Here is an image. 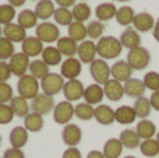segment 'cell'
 Instances as JSON below:
<instances>
[{
    "instance_id": "obj_11",
    "label": "cell",
    "mask_w": 159,
    "mask_h": 158,
    "mask_svg": "<svg viewBox=\"0 0 159 158\" xmlns=\"http://www.w3.org/2000/svg\"><path fill=\"white\" fill-rule=\"evenodd\" d=\"M84 86L82 83L77 78L74 80H67L63 87V95L66 101L73 102V101H78L84 97Z\"/></svg>"
},
{
    "instance_id": "obj_4",
    "label": "cell",
    "mask_w": 159,
    "mask_h": 158,
    "mask_svg": "<svg viewBox=\"0 0 159 158\" xmlns=\"http://www.w3.org/2000/svg\"><path fill=\"white\" fill-rule=\"evenodd\" d=\"M63 87L64 78L61 77V74H57V73H49L46 77H43L41 80V88L43 91V94H48L50 97L63 91Z\"/></svg>"
},
{
    "instance_id": "obj_37",
    "label": "cell",
    "mask_w": 159,
    "mask_h": 158,
    "mask_svg": "<svg viewBox=\"0 0 159 158\" xmlns=\"http://www.w3.org/2000/svg\"><path fill=\"white\" fill-rule=\"evenodd\" d=\"M42 60L48 66H57L61 63V53L55 46H46L42 50Z\"/></svg>"
},
{
    "instance_id": "obj_29",
    "label": "cell",
    "mask_w": 159,
    "mask_h": 158,
    "mask_svg": "<svg viewBox=\"0 0 159 158\" xmlns=\"http://www.w3.org/2000/svg\"><path fill=\"white\" fill-rule=\"evenodd\" d=\"M55 3L52 0H39L35 6V14L38 18L41 20H48L50 17H53V13H55Z\"/></svg>"
},
{
    "instance_id": "obj_54",
    "label": "cell",
    "mask_w": 159,
    "mask_h": 158,
    "mask_svg": "<svg viewBox=\"0 0 159 158\" xmlns=\"http://www.w3.org/2000/svg\"><path fill=\"white\" fill-rule=\"evenodd\" d=\"M87 158H105V156H103V153H102V151L92 150V151H89V153H88Z\"/></svg>"
},
{
    "instance_id": "obj_32",
    "label": "cell",
    "mask_w": 159,
    "mask_h": 158,
    "mask_svg": "<svg viewBox=\"0 0 159 158\" xmlns=\"http://www.w3.org/2000/svg\"><path fill=\"white\" fill-rule=\"evenodd\" d=\"M30 74L32 77H35L36 80H42L43 77H46L49 74V66L45 63L42 59H36V60H32L30 63V69H28Z\"/></svg>"
},
{
    "instance_id": "obj_13",
    "label": "cell",
    "mask_w": 159,
    "mask_h": 158,
    "mask_svg": "<svg viewBox=\"0 0 159 158\" xmlns=\"http://www.w3.org/2000/svg\"><path fill=\"white\" fill-rule=\"evenodd\" d=\"M131 74H133V69L126 60H119L110 67L112 78L120 81V83H126L127 80H130Z\"/></svg>"
},
{
    "instance_id": "obj_30",
    "label": "cell",
    "mask_w": 159,
    "mask_h": 158,
    "mask_svg": "<svg viewBox=\"0 0 159 158\" xmlns=\"http://www.w3.org/2000/svg\"><path fill=\"white\" fill-rule=\"evenodd\" d=\"M123 144L119 139H109L103 146V156L105 158H119L123 153Z\"/></svg>"
},
{
    "instance_id": "obj_1",
    "label": "cell",
    "mask_w": 159,
    "mask_h": 158,
    "mask_svg": "<svg viewBox=\"0 0 159 158\" xmlns=\"http://www.w3.org/2000/svg\"><path fill=\"white\" fill-rule=\"evenodd\" d=\"M121 49L123 46H121L120 41L115 36H102L96 42V53L103 60L116 59L117 56H120Z\"/></svg>"
},
{
    "instance_id": "obj_46",
    "label": "cell",
    "mask_w": 159,
    "mask_h": 158,
    "mask_svg": "<svg viewBox=\"0 0 159 158\" xmlns=\"http://www.w3.org/2000/svg\"><path fill=\"white\" fill-rule=\"evenodd\" d=\"M143 83L145 86V88L151 90V91H159V73L148 72L144 76Z\"/></svg>"
},
{
    "instance_id": "obj_63",
    "label": "cell",
    "mask_w": 159,
    "mask_h": 158,
    "mask_svg": "<svg viewBox=\"0 0 159 158\" xmlns=\"http://www.w3.org/2000/svg\"><path fill=\"white\" fill-rule=\"evenodd\" d=\"M38 2H39V0H38Z\"/></svg>"
},
{
    "instance_id": "obj_27",
    "label": "cell",
    "mask_w": 159,
    "mask_h": 158,
    "mask_svg": "<svg viewBox=\"0 0 159 158\" xmlns=\"http://www.w3.org/2000/svg\"><path fill=\"white\" fill-rule=\"evenodd\" d=\"M119 140L123 144V147L129 148V150H134V148L140 147V144H141V139L138 137L137 132L133 130V129H124L120 133Z\"/></svg>"
},
{
    "instance_id": "obj_39",
    "label": "cell",
    "mask_w": 159,
    "mask_h": 158,
    "mask_svg": "<svg viewBox=\"0 0 159 158\" xmlns=\"http://www.w3.org/2000/svg\"><path fill=\"white\" fill-rule=\"evenodd\" d=\"M140 151L145 157H157L159 156V143L157 139L143 140L140 144Z\"/></svg>"
},
{
    "instance_id": "obj_6",
    "label": "cell",
    "mask_w": 159,
    "mask_h": 158,
    "mask_svg": "<svg viewBox=\"0 0 159 158\" xmlns=\"http://www.w3.org/2000/svg\"><path fill=\"white\" fill-rule=\"evenodd\" d=\"M35 34L36 38L42 42H46V44H52V42H57V39L60 38V31L56 27L53 22H41V24L36 25L35 28Z\"/></svg>"
},
{
    "instance_id": "obj_53",
    "label": "cell",
    "mask_w": 159,
    "mask_h": 158,
    "mask_svg": "<svg viewBox=\"0 0 159 158\" xmlns=\"http://www.w3.org/2000/svg\"><path fill=\"white\" fill-rule=\"evenodd\" d=\"M55 3L59 6V7L69 8V7H71V6L75 4V0H55Z\"/></svg>"
},
{
    "instance_id": "obj_24",
    "label": "cell",
    "mask_w": 159,
    "mask_h": 158,
    "mask_svg": "<svg viewBox=\"0 0 159 158\" xmlns=\"http://www.w3.org/2000/svg\"><path fill=\"white\" fill-rule=\"evenodd\" d=\"M56 48H57V50L61 53V56H66V58H74V55L77 53V50H78L77 42L73 41L70 36L59 38Z\"/></svg>"
},
{
    "instance_id": "obj_41",
    "label": "cell",
    "mask_w": 159,
    "mask_h": 158,
    "mask_svg": "<svg viewBox=\"0 0 159 158\" xmlns=\"http://www.w3.org/2000/svg\"><path fill=\"white\" fill-rule=\"evenodd\" d=\"M93 112H95V108L87 102H81L74 106V116L81 120H91L93 118Z\"/></svg>"
},
{
    "instance_id": "obj_33",
    "label": "cell",
    "mask_w": 159,
    "mask_h": 158,
    "mask_svg": "<svg viewBox=\"0 0 159 158\" xmlns=\"http://www.w3.org/2000/svg\"><path fill=\"white\" fill-rule=\"evenodd\" d=\"M24 128L28 132H32V133L42 130V128H43V118H42V115H38L35 112H30L24 118Z\"/></svg>"
},
{
    "instance_id": "obj_5",
    "label": "cell",
    "mask_w": 159,
    "mask_h": 158,
    "mask_svg": "<svg viewBox=\"0 0 159 158\" xmlns=\"http://www.w3.org/2000/svg\"><path fill=\"white\" fill-rule=\"evenodd\" d=\"M89 73L93 81L99 86H103L107 80H110V67L103 59H95L89 64Z\"/></svg>"
},
{
    "instance_id": "obj_26",
    "label": "cell",
    "mask_w": 159,
    "mask_h": 158,
    "mask_svg": "<svg viewBox=\"0 0 159 158\" xmlns=\"http://www.w3.org/2000/svg\"><path fill=\"white\" fill-rule=\"evenodd\" d=\"M135 132H137L140 139L148 140L152 139L154 136H157V126L149 119H141L135 126Z\"/></svg>"
},
{
    "instance_id": "obj_60",
    "label": "cell",
    "mask_w": 159,
    "mask_h": 158,
    "mask_svg": "<svg viewBox=\"0 0 159 158\" xmlns=\"http://www.w3.org/2000/svg\"><path fill=\"white\" fill-rule=\"evenodd\" d=\"M116 2H130V0H116Z\"/></svg>"
},
{
    "instance_id": "obj_8",
    "label": "cell",
    "mask_w": 159,
    "mask_h": 158,
    "mask_svg": "<svg viewBox=\"0 0 159 158\" xmlns=\"http://www.w3.org/2000/svg\"><path fill=\"white\" fill-rule=\"evenodd\" d=\"M30 58H28L25 53L18 52V53H14L11 56L10 62H8V66H10L11 70V74L17 76V77H22V76L27 74L28 69H30Z\"/></svg>"
},
{
    "instance_id": "obj_18",
    "label": "cell",
    "mask_w": 159,
    "mask_h": 158,
    "mask_svg": "<svg viewBox=\"0 0 159 158\" xmlns=\"http://www.w3.org/2000/svg\"><path fill=\"white\" fill-rule=\"evenodd\" d=\"M22 53L28 56V58H35L38 55H42L43 50V42L39 41L36 36H27L22 41Z\"/></svg>"
},
{
    "instance_id": "obj_34",
    "label": "cell",
    "mask_w": 159,
    "mask_h": 158,
    "mask_svg": "<svg viewBox=\"0 0 159 158\" xmlns=\"http://www.w3.org/2000/svg\"><path fill=\"white\" fill-rule=\"evenodd\" d=\"M17 24L20 25V27L22 28H32V27H36V22H38V17H36L35 11L30 10V8H25V10H22L21 13L17 16Z\"/></svg>"
},
{
    "instance_id": "obj_49",
    "label": "cell",
    "mask_w": 159,
    "mask_h": 158,
    "mask_svg": "<svg viewBox=\"0 0 159 158\" xmlns=\"http://www.w3.org/2000/svg\"><path fill=\"white\" fill-rule=\"evenodd\" d=\"M11 76V70L7 62L0 60V83H7V80Z\"/></svg>"
},
{
    "instance_id": "obj_51",
    "label": "cell",
    "mask_w": 159,
    "mask_h": 158,
    "mask_svg": "<svg viewBox=\"0 0 159 158\" xmlns=\"http://www.w3.org/2000/svg\"><path fill=\"white\" fill-rule=\"evenodd\" d=\"M61 158H81V151L77 147H69L63 153V157Z\"/></svg>"
},
{
    "instance_id": "obj_22",
    "label": "cell",
    "mask_w": 159,
    "mask_h": 158,
    "mask_svg": "<svg viewBox=\"0 0 159 158\" xmlns=\"http://www.w3.org/2000/svg\"><path fill=\"white\" fill-rule=\"evenodd\" d=\"M3 35L4 38H7L8 41L14 42H22L25 38H27V32H25V28L20 27L18 24H14V22H10V24L4 25L3 28Z\"/></svg>"
},
{
    "instance_id": "obj_28",
    "label": "cell",
    "mask_w": 159,
    "mask_h": 158,
    "mask_svg": "<svg viewBox=\"0 0 159 158\" xmlns=\"http://www.w3.org/2000/svg\"><path fill=\"white\" fill-rule=\"evenodd\" d=\"M116 6L113 3H101L99 6H96L95 8V16L99 21H109V20L116 17Z\"/></svg>"
},
{
    "instance_id": "obj_23",
    "label": "cell",
    "mask_w": 159,
    "mask_h": 158,
    "mask_svg": "<svg viewBox=\"0 0 159 158\" xmlns=\"http://www.w3.org/2000/svg\"><path fill=\"white\" fill-rule=\"evenodd\" d=\"M135 118H137V115H135V111L133 106L123 105L119 106L115 111V120L120 125H131V123H134Z\"/></svg>"
},
{
    "instance_id": "obj_58",
    "label": "cell",
    "mask_w": 159,
    "mask_h": 158,
    "mask_svg": "<svg viewBox=\"0 0 159 158\" xmlns=\"http://www.w3.org/2000/svg\"><path fill=\"white\" fill-rule=\"evenodd\" d=\"M157 140H158V143H159V132L157 133Z\"/></svg>"
},
{
    "instance_id": "obj_45",
    "label": "cell",
    "mask_w": 159,
    "mask_h": 158,
    "mask_svg": "<svg viewBox=\"0 0 159 158\" xmlns=\"http://www.w3.org/2000/svg\"><path fill=\"white\" fill-rule=\"evenodd\" d=\"M14 44L11 41H8L7 38H0V60H7L11 59V56L14 55Z\"/></svg>"
},
{
    "instance_id": "obj_42",
    "label": "cell",
    "mask_w": 159,
    "mask_h": 158,
    "mask_svg": "<svg viewBox=\"0 0 159 158\" xmlns=\"http://www.w3.org/2000/svg\"><path fill=\"white\" fill-rule=\"evenodd\" d=\"M53 18H55V21L57 22L59 25H64V27H66V25L69 27V25L74 21L71 11H70L69 8H63V7L56 8L55 13H53Z\"/></svg>"
},
{
    "instance_id": "obj_10",
    "label": "cell",
    "mask_w": 159,
    "mask_h": 158,
    "mask_svg": "<svg viewBox=\"0 0 159 158\" xmlns=\"http://www.w3.org/2000/svg\"><path fill=\"white\" fill-rule=\"evenodd\" d=\"M82 139V132L80 126L74 125V123H69L63 128L61 130V140L66 146L69 147H77Z\"/></svg>"
},
{
    "instance_id": "obj_57",
    "label": "cell",
    "mask_w": 159,
    "mask_h": 158,
    "mask_svg": "<svg viewBox=\"0 0 159 158\" xmlns=\"http://www.w3.org/2000/svg\"><path fill=\"white\" fill-rule=\"evenodd\" d=\"M124 158H135L134 156H127V157H124Z\"/></svg>"
},
{
    "instance_id": "obj_16",
    "label": "cell",
    "mask_w": 159,
    "mask_h": 158,
    "mask_svg": "<svg viewBox=\"0 0 159 158\" xmlns=\"http://www.w3.org/2000/svg\"><path fill=\"white\" fill-rule=\"evenodd\" d=\"M155 20L152 14L143 11V13L135 14L134 20H133V27L137 32H148L149 30H154Z\"/></svg>"
},
{
    "instance_id": "obj_38",
    "label": "cell",
    "mask_w": 159,
    "mask_h": 158,
    "mask_svg": "<svg viewBox=\"0 0 159 158\" xmlns=\"http://www.w3.org/2000/svg\"><path fill=\"white\" fill-rule=\"evenodd\" d=\"M133 108H134V111H135V115H137L138 118H141V119H147V118L149 116V114H151V111H152L151 102H149V100L145 98V97L137 98Z\"/></svg>"
},
{
    "instance_id": "obj_61",
    "label": "cell",
    "mask_w": 159,
    "mask_h": 158,
    "mask_svg": "<svg viewBox=\"0 0 159 158\" xmlns=\"http://www.w3.org/2000/svg\"><path fill=\"white\" fill-rule=\"evenodd\" d=\"M0 144H2V136H0Z\"/></svg>"
},
{
    "instance_id": "obj_14",
    "label": "cell",
    "mask_w": 159,
    "mask_h": 158,
    "mask_svg": "<svg viewBox=\"0 0 159 158\" xmlns=\"http://www.w3.org/2000/svg\"><path fill=\"white\" fill-rule=\"evenodd\" d=\"M103 92H105V97L107 98L109 101H120L124 95V87L120 81L115 80V78H110L107 80L106 83L103 84Z\"/></svg>"
},
{
    "instance_id": "obj_55",
    "label": "cell",
    "mask_w": 159,
    "mask_h": 158,
    "mask_svg": "<svg viewBox=\"0 0 159 158\" xmlns=\"http://www.w3.org/2000/svg\"><path fill=\"white\" fill-rule=\"evenodd\" d=\"M152 35H154L155 41L159 42V18L155 21V25H154V30H152Z\"/></svg>"
},
{
    "instance_id": "obj_15",
    "label": "cell",
    "mask_w": 159,
    "mask_h": 158,
    "mask_svg": "<svg viewBox=\"0 0 159 158\" xmlns=\"http://www.w3.org/2000/svg\"><path fill=\"white\" fill-rule=\"evenodd\" d=\"M78 60L81 63H92L95 60V56L98 55L96 53V44L93 41H82L81 44L78 45Z\"/></svg>"
},
{
    "instance_id": "obj_59",
    "label": "cell",
    "mask_w": 159,
    "mask_h": 158,
    "mask_svg": "<svg viewBox=\"0 0 159 158\" xmlns=\"http://www.w3.org/2000/svg\"><path fill=\"white\" fill-rule=\"evenodd\" d=\"M2 34H3V30H2V27H0V38H2Z\"/></svg>"
},
{
    "instance_id": "obj_43",
    "label": "cell",
    "mask_w": 159,
    "mask_h": 158,
    "mask_svg": "<svg viewBox=\"0 0 159 158\" xmlns=\"http://www.w3.org/2000/svg\"><path fill=\"white\" fill-rule=\"evenodd\" d=\"M105 31V25L99 20H93L87 25V34L91 39H101Z\"/></svg>"
},
{
    "instance_id": "obj_56",
    "label": "cell",
    "mask_w": 159,
    "mask_h": 158,
    "mask_svg": "<svg viewBox=\"0 0 159 158\" xmlns=\"http://www.w3.org/2000/svg\"><path fill=\"white\" fill-rule=\"evenodd\" d=\"M25 3V0H8V4L13 6L14 8L16 7H20V6H22Z\"/></svg>"
},
{
    "instance_id": "obj_48",
    "label": "cell",
    "mask_w": 159,
    "mask_h": 158,
    "mask_svg": "<svg viewBox=\"0 0 159 158\" xmlns=\"http://www.w3.org/2000/svg\"><path fill=\"white\" fill-rule=\"evenodd\" d=\"M14 98L13 88L8 83H0V104H8Z\"/></svg>"
},
{
    "instance_id": "obj_12",
    "label": "cell",
    "mask_w": 159,
    "mask_h": 158,
    "mask_svg": "<svg viewBox=\"0 0 159 158\" xmlns=\"http://www.w3.org/2000/svg\"><path fill=\"white\" fill-rule=\"evenodd\" d=\"M60 74L63 78L67 80H74L81 74V62L75 58H67L61 62Z\"/></svg>"
},
{
    "instance_id": "obj_44",
    "label": "cell",
    "mask_w": 159,
    "mask_h": 158,
    "mask_svg": "<svg viewBox=\"0 0 159 158\" xmlns=\"http://www.w3.org/2000/svg\"><path fill=\"white\" fill-rule=\"evenodd\" d=\"M16 17V8L10 4H0V25H7L13 22Z\"/></svg>"
},
{
    "instance_id": "obj_21",
    "label": "cell",
    "mask_w": 159,
    "mask_h": 158,
    "mask_svg": "<svg viewBox=\"0 0 159 158\" xmlns=\"http://www.w3.org/2000/svg\"><path fill=\"white\" fill-rule=\"evenodd\" d=\"M93 118L96 119V122L99 125L103 126H109L115 122V111L110 108L109 105H98L95 108V112H93Z\"/></svg>"
},
{
    "instance_id": "obj_47",
    "label": "cell",
    "mask_w": 159,
    "mask_h": 158,
    "mask_svg": "<svg viewBox=\"0 0 159 158\" xmlns=\"http://www.w3.org/2000/svg\"><path fill=\"white\" fill-rule=\"evenodd\" d=\"M14 112L10 105L7 104H0V125H7L14 119Z\"/></svg>"
},
{
    "instance_id": "obj_2",
    "label": "cell",
    "mask_w": 159,
    "mask_h": 158,
    "mask_svg": "<svg viewBox=\"0 0 159 158\" xmlns=\"http://www.w3.org/2000/svg\"><path fill=\"white\" fill-rule=\"evenodd\" d=\"M39 88H41V83L35 77H32L31 74H25L18 78L17 91H18L20 97L25 98L27 101L34 100L39 94Z\"/></svg>"
},
{
    "instance_id": "obj_17",
    "label": "cell",
    "mask_w": 159,
    "mask_h": 158,
    "mask_svg": "<svg viewBox=\"0 0 159 158\" xmlns=\"http://www.w3.org/2000/svg\"><path fill=\"white\" fill-rule=\"evenodd\" d=\"M119 41H120L121 46L127 48V49H134V48L141 46V36H140V34H138L137 31H135L134 28H131V27H127L126 30L121 32Z\"/></svg>"
},
{
    "instance_id": "obj_20",
    "label": "cell",
    "mask_w": 159,
    "mask_h": 158,
    "mask_svg": "<svg viewBox=\"0 0 159 158\" xmlns=\"http://www.w3.org/2000/svg\"><path fill=\"white\" fill-rule=\"evenodd\" d=\"M124 95L130 98H140L144 97V92H145V86H144L143 80H138V78H130L124 83Z\"/></svg>"
},
{
    "instance_id": "obj_35",
    "label": "cell",
    "mask_w": 159,
    "mask_h": 158,
    "mask_svg": "<svg viewBox=\"0 0 159 158\" xmlns=\"http://www.w3.org/2000/svg\"><path fill=\"white\" fill-rule=\"evenodd\" d=\"M135 17V13L133 10V7L130 6H121L120 8H117L116 11V21L117 24L123 25V27H129L130 24H133V20Z\"/></svg>"
},
{
    "instance_id": "obj_3",
    "label": "cell",
    "mask_w": 159,
    "mask_h": 158,
    "mask_svg": "<svg viewBox=\"0 0 159 158\" xmlns=\"http://www.w3.org/2000/svg\"><path fill=\"white\" fill-rule=\"evenodd\" d=\"M149 62H151V55L147 48L138 46L130 49L127 53V63L131 66L133 70H144L145 67H148Z\"/></svg>"
},
{
    "instance_id": "obj_25",
    "label": "cell",
    "mask_w": 159,
    "mask_h": 158,
    "mask_svg": "<svg viewBox=\"0 0 159 158\" xmlns=\"http://www.w3.org/2000/svg\"><path fill=\"white\" fill-rule=\"evenodd\" d=\"M8 140H10L11 147L22 148L28 142V130L25 128H21V126H16V128L10 132Z\"/></svg>"
},
{
    "instance_id": "obj_36",
    "label": "cell",
    "mask_w": 159,
    "mask_h": 158,
    "mask_svg": "<svg viewBox=\"0 0 159 158\" xmlns=\"http://www.w3.org/2000/svg\"><path fill=\"white\" fill-rule=\"evenodd\" d=\"M69 36L75 42H82L85 41V38L88 36L87 34V25H84V22L73 21L69 25Z\"/></svg>"
},
{
    "instance_id": "obj_50",
    "label": "cell",
    "mask_w": 159,
    "mask_h": 158,
    "mask_svg": "<svg viewBox=\"0 0 159 158\" xmlns=\"http://www.w3.org/2000/svg\"><path fill=\"white\" fill-rule=\"evenodd\" d=\"M3 158H25V154L21 151V148H7L3 154Z\"/></svg>"
},
{
    "instance_id": "obj_62",
    "label": "cell",
    "mask_w": 159,
    "mask_h": 158,
    "mask_svg": "<svg viewBox=\"0 0 159 158\" xmlns=\"http://www.w3.org/2000/svg\"><path fill=\"white\" fill-rule=\"evenodd\" d=\"M81 2H84V0H81Z\"/></svg>"
},
{
    "instance_id": "obj_31",
    "label": "cell",
    "mask_w": 159,
    "mask_h": 158,
    "mask_svg": "<svg viewBox=\"0 0 159 158\" xmlns=\"http://www.w3.org/2000/svg\"><path fill=\"white\" fill-rule=\"evenodd\" d=\"M10 106H11V109H13L14 115L18 118H25L30 114V108H31L28 101L25 100V98L20 97V95L14 97L13 100L10 101Z\"/></svg>"
},
{
    "instance_id": "obj_19",
    "label": "cell",
    "mask_w": 159,
    "mask_h": 158,
    "mask_svg": "<svg viewBox=\"0 0 159 158\" xmlns=\"http://www.w3.org/2000/svg\"><path fill=\"white\" fill-rule=\"evenodd\" d=\"M105 97V92H103V87H101L99 84H91L88 86L87 88L84 90V100L87 104L89 105H99L102 102Z\"/></svg>"
},
{
    "instance_id": "obj_64",
    "label": "cell",
    "mask_w": 159,
    "mask_h": 158,
    "mask_svg": "<svg viewBox=\"0 0 159 158\" xmlns=\"http://www.w3.org/2000/svg\"><path fill=\"white\" fill-rule=\"evenodd\" d=\"M158 157H159V156H158Z\"/></svg>"
},
{
    "instance_id": "obj_52",
    "label": "cell",
    "mask_w": 159,
    "mask_h": 158,
    "mask_svg": "<svg viewBox=\"0 0 159 158\" xmlns=\"http://www.w3.org/2000/svg\"><path fill=\"white\" fill-rule=\"evenodd\" d=\"M149 102H151L152 109H155V111L159 112V91H154V92H152L151 98H149Z\"/></svg>"
},
{
    "instance_id": "obj_7",
    "label": "cell",
    "mask_w": 159,
    "mask_h": 158,
    "mask_svg": "<svg viewBox=\"0 0 159 158\" xmlns=\"http://www.w3.org/2000/svg\"><path fill=\"white\" fill-rule=\"evenodd\" d=\"M73 116H74V106L69 101H61L53 109V119L59 125H69Z\"/></svg>"
},
{
    "instance_id": "obj_9",
    "label": "cell",
    "mask_w": 159,
    "mask_h": 158,
    "mask_svg": "<svg viewBox=\"0 0 159 158\" xmlns=\"http://www.w3.org/2000/svg\"><path fill=\"white\" fill-rule=\"evenodd\" d=\"M55 100H53V97H50V95L48 94H38L35 98L32 100V102H31V109H32V112H35V114L38 115H48L49 112H52L53 109H55Z\"/></svg>"
},
{
    "instance_id": "obj_40",
    "label": "cell",
    "mask_w": 159,
    "mask_h": 158,
    "mask_svg": "<svg viewBox=\"0 0 159 158\" xmlns=\"http://www.w3.org/2000/svg\"><path fill=\"white\" fill-rule=\"evenodd\" d=\"M71 14H73L74 21L84 22L91 17V8H89V6L85 4V3H78V4L73 6Z\"/></svg>"
}]
</instances>
